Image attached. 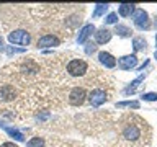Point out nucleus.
Returning <instances> with one entry per match:
<instances>
[{"label": "nucleus", "mask_w": 157, "mask_h": 147, "mask_svg": "<svg viewBox=\"0 0 157 147\" xmlns=\"http://www.w3.org/2000/svg\"><path fill=\"white\" fill-rule=\"evenodd\" d=\"M66 70L71 77H83L88 70V64L83 59H71L66 66Z\"/></svg>", "instance_id": "obj_1"}, {"label": "nucleus", "mask_w": 157, "mask_h": 147, "mask_svg": "<svg viewBox=\"0 0 157 147\" xmlns=\"http://www.w3.org/2000/svg\"><path fill=\"white\" fill-rule=\"evenodd\" d=\"M7 39L12 44H20V46H28L31 43V34L25 29H15V31L8 33Z\"/></svg>", "instance_id": "obj_2"}, {"label": "nucleus", "mask_w": 157, "mask_h": 147, "mask_svg": "<svg viewBox=\"0 0 157 147\" xmlns=\"http://www.w3.org/2000/svg\"><path fill=\"white\" fill-rule=\"evenodd\" d=\"M141 136H142L141 127L137 124H134V123H126L124 127H123V137L126 141L137 142V141H141Z\"/></svg>", "instance_id": "obj_3"}, {"label": "nucleus", "mask_w": 157, "mask_h": 147, "mask_svg": "<svg viewBox=\"0 0 157 147\" xmlns=\"http://www.w3.org/2000/svg\"><path fill=\"white\" fill-rule=\"evenodd\" d=\"M85 98H87V92L83 87H74L69 92V103L72 106H82L85 103Z\"/></svg>", "instance_id": "obj_4"}, {"label": "nucleus", "mask_w": 157, "mask_h": 147, "mask_svg": "<svg viewBox=\"0 0 157 147\" xmlns=\"http://www.w3.org/2000/svg\"><path fill=\"white\" fill-rule=\"evenodd\" d=\"M132 18H134V24L139 29H149L151 28L149 15H147V12H144L142 8H136L134 13H132Z\"/></svg>", "instance_id": "obj_5"}, {"label": "nucleus", "mask_w": 157, "mask_h": 147, "mask_svg": "<svg viewBox=\"0 0 157 147\" xmlns=\"http://www.w3.org/2000/svg\"><path fill=\"white\" fill-rule=\"evenodd\" d=\"M88 101H90L92 106H100L103 103L106 101V93L105 90H101V88H93V90L88 93Z\"/></svg>", "instance_id": "obj_6"}, {"label": "nucleus", "mask_w": 157, "mask_h": 147, "mask_svg": "<svg viewBox=\"0 0 157 147\" xmlns=\"http://www.w3.org/2000/svg\"><path fill=\"white\" fill-rule=\"evenodd\" d=\"M15 98H17V90H15L12 85H8V83L0 85V101L10 103V101H13Z\"/></svg>", "instance_id": "obj_7"}, {"label": "nucleus", "mask_w": 157, "mask_h": 147, "mask_svg": "<svg viewBox=\"0 0 157 147\" xmlns=\"http://www.w3.org/2000/svg\"><path fill=\"white\" fill-rule=\"evenodd\" d=\"M61 44V41H59L57 36H54V34H44V36H41L38 39L36 46L39 49H46V47H54V46H59Z\"/></svg>", "instance_id": "obj_8"}, {"label": "nucleus", "mask_w": 157, "mask_h": 147, "mask_svg": "<svg viewBox=\"0 0 157 147\" xmlns=\"http://www.w3.org/2000/svg\"><path fill=\"white\" fill-rule=\"evenodd\" d=\"M118 66L123 70H129V69H134L137 66V57L134 54H129V56H123L118 59Z\"/></svg>", "instance_id": "obj_9"}, {"label": "nucleus", "mask_w": 157, "mask_h": 147, "mask_svg": "<svg viewBox=\"0 0 157 147\" xmlns=\"http://www.w3.org/2000/svg\"><path fill=\"white\" fill-rule=\"evenodd\" d=\"M95 33V26L93 24H85V26H82V29L78 31V36H77V43L78 44H85L87 43V39L92 36V34Z\"/></svg>", "instance_id": "obj_10"}, {"label": "nucleus", "mask_w": 157, "mask_h": 147, "mask_svg": "<svg viewBox=\"0 0 157 147\" xmlns=\"http://www.w3.org/2000/svg\"><path fill=\"white\" fill-rule=\"evenodd\" d=\"M95 44H106L110 43L111 39V31L106 28H100V29H95Z\"/></svg>", "instance_id": "obj_11"}, {"label": "nucleus", "mask_w": 157, "mask_h": 147, "mask_svg": "<svg viewBox=\"0 0 157 147\" xmlns=\"http://www.w3.org/2000/svg\"><path fill=\"white\" fill-rule=\"evenodd\" d=\"M20 72L25 74V75H34V74L39 72V66L34 61H26L21 64V67H20Z\"/></svg>", "instance_id": "obj_12"}, {"label": "nucleus", "mask_w": 157, "mask_h": 147, "mask_svg": "<svg viewBox=\"0 0 157 147\" xmlns=\"http://www.w3.org/2000/svg\"><path fill=\"white\" fill-rule=\"evenodd\" d=\"M98 61H100V62H101L106 69H113V67L116 66V59L113 57L110 52H106V51L98 52Z\"/></svg>", "instance_id": "obj_13"}, {"label": "nucleus", "mask_w": 157, "mask_h": 147, "mask_svg": "<svg viewBox=\"0 0 157 147\" xmlns=\"http://www.w3.org/2000/svg\"><path fill=\"white\" fill-rule=\"evenodd\" d=\"M2 129H3L5 132H7V134H8L10 137H13L15 141H18V142H23V141H25V134H23L21 131L15 129V127H12V126H7V124H5V126L2 127Z\"/></svg>", "instance_id": "obj_14"}, {"label": "nucleus", "mask_w": 157, "mask_h": 147, "mask_svg": "<svg viewBox=\"0 0 157 147\" xmlns=\"http://www.w3.org/2000/svg\"><path fill=\"white\" fill-rule=\"evenodd\" d=\"M136 5H132V3H121L120 7H118V13H120V17H131L132 13H134V8Z\"/></svg>", "instance_id": "obj_15"}, {"label": "nucleus", "mask_w": 157, "mask_h": 147, "mask_svg": "<svg viewBox=\"0 0 157 147\" xmlns=\"http://www.w3.org/2000/svg\"><path fill=\"white\" fill-rule=\"evenodd\" d=\"M142 80H144V75H139V77L136 78V80H132V82L129 83V87H126V88H124V92H123V93H124V95L134 93V92H136V88H137V85H139V83H141Z\"/></svg>", "instance_id": "obj_16"}, {"label": "nucleus", "mask_w": 157, "mask_h": 147, "mask_svg": "<svg viewBox=\"0 0 157 147\" xmlns=\"http://www.w3.org/2000/svg\"><path fill=\"white\" fill-rule=\"evenodd\" d=\"M106 12H108V5L106 3H97L95 10H93V13H92V17L93 18H100L101 15H105Z\"/></svg>", "instance_id": "obj_17"}, {"label": "nucleus", "mask_w": 157, "mask_h": 147, "mask_svg": "<svg viewBox=\"0 0 157 147\" xmlns=\"http://www.w3.org/2000/svg\"><path fill=\"white\" fill-rule=\"evenodd\" d=\"M146 46H147V43H146L144 38L137 36V38L132 39V47H134V51H144Z\"/></svg>", "instance_id": "obj_18"}, {"label": "nucleus", "mask_w": 157, "mask_h": 147, "mask_svg": "<svg viewBox=\"0 0 157 147\" xmlns=\"http://www.w3.org/2000/svg\"><path fill=\"white\" fill-rule=\"evenodd\" d=\"M115 33L118 34V36H121V38L131 36V29L128 26H124V24H116V26H115Z\"/></svg>", "instance_id": "obj_19"}, {"label": "nucleus", "mask_w": 157, "mask_h": 147, "mask_svg": "<svg viewBox=\"0 0 157 147\" xmlns=\"http://www.w3.org/2000/svg\"><path fill=\"white\" fill-rule=\"evenodd\" d=\"M26 147H44V139L39 136H34L26 142Z\"/></svg>", "instance_id": "obj_20"}, {"label": "nucleus", "mask_w": 157, "mask_h": 147, "mask_svg": "<svg viewBox=\"0 0 157 147\" xmlns=\"http://www.w3.org/2000/svg\"><path fill=\"white\" fill-rule=\"evenodd\" d=\"M116 108H134V110H137L139 108V101H120V103H116Z\"/></svg>", "instance_id": "obj_21"}, {"label": "nucleus", "mask_w": 157, "mask_h": 147, "mask_svg": "<svg viewBox=\"0 0 157 147\" xmlns=\"http://www.w3.org/2000/svg\"><path fill=\"white\" fill-rule=\"evenodd\" d=\"M5 52H7V56H15V54H23L25 49L23 47H13V46H5Z\"/></svg>", "instance_id": "obj_22"}, {"label": "nucleus", "mask_w": 157, "mask_h": 147, "mask_svg": "<svg viewBox=\"0 0 157 147\" xmlns=\"http://www.w3.org/2000/svg\"><path fill=\"white\" fill-rule=\"evenodd\" d=\"M93 52H97V44L95 43H85V54L92 56Z\"/></svg>", "instance_id": "obj_23"}, {"label": "nucleus", "mask_w": 157, "mask_h": 147, "mask_svg": "<svg viewBox=\"0 0 157 147\" xmlns=\"http://www.w3.org/2000/svg\"><path fill=\"white\" fill-rule=\"evenodd\" d=\"M118 21V13H108V17L105 18L106 24H115Z\"/></svg>", "instance_id": "obj_24"}, {"label": "nucleus", "mask_w": 157, "mask_h": 147, "mask_svg": "<svg viewBox=\"0 0 157 147\" xmlns=\"http://www.w3.org/2000/svg\"><path fill=\"white\" fill-rule=\"evenodd\" d=\"M142 98H144L146 101H155L157 100V93H144Z\"/></svg>", "instance_id": "obj_25"}, {"label": "nucleus", "mask_w": 157, "mask_h": 147, "mask_svg": "<svg viewBox=\"0 0 157 147\" xmlns=\"http://www.w3.org/2000/svg\"><path fill=\"white\" fill-rule=\"evenodd\" d=\"M0 147H18V145L15 144V142H12V141H7V142H3Z\"/></svg>", "instance_id": "obj_26"}, {"label": "nucleus", "mask_w": 157, "mask_h": 147, "mask_svg": "<svg viewBox=\"0 0 157 147\" xmlns=\"http://www.w3.org/2000/svg\"><path fill=\"white\" fill-rule=\"evenodd\" d=\"M49 118V113L46 111V113H41V115H38V119H41V121H44V119H48Z\"/></svg>", "instance_id": "obj_27"}, {"label": "nucleus", "mask_w": 157, "mask_h": 147, "mask_svg": "<svg viewBox=\"0 0 157 147\" xmlns=\"http://www.w3.org/2000/svg\"><path fill=\"white\" fill-rule=\"evenodd\" d=\"M5 51V41H3V38L0 36V52Z\"/></svg>", "instance_id": "obj_28"}, {"label": "nucleus", "mask_w": 157, "mask_h": 147, "mask_svg": "<svg viewBox=\"0 0 157 147\" xmlns=\"http://www.w3.org/2000/svg\"><path fill=\"white\" fill-rule=\"evenodd\" d=\"M155 59H157V51H155Z\"/></svg>", "instance_id": "obj_29"}, {"label": "nucleus", "mask_w": 157, "mask_h": 147, "mask_svg": "<svg viewBox=\"0 0 157 147\" xmlns=\"http://www.w3.org/2000/svg\"><path fill=\"white\" fill-rule=\"evenodd\" d=\"M155 43H157V36H155Z\"/></svg>", "instance_id": "obj_30"}]
</instances>
